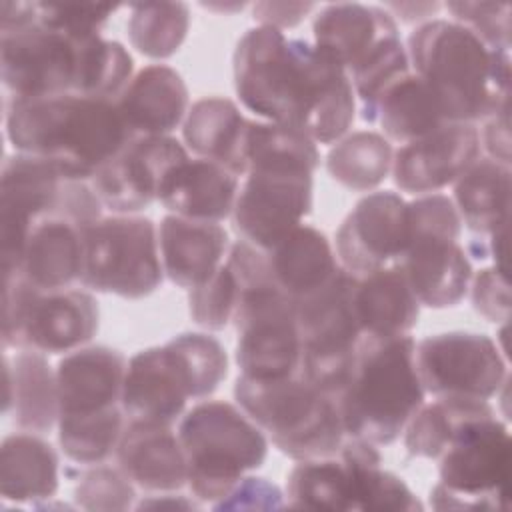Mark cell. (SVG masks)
I'll use <instances>...</instances> for the list:
<instances>
[{"instance_id": "15", "label": "cell", "mask_w": 512, "mask_h": 512, "mask_svg": "<svg viewBox=\"0 0 512 512\" xmlns=\"http://www.w3.org/2000/svg\"><path fill=\"white\" fill-rule=\"evenodd\" d=\"M66 178L42 158L16 152L0 172V252L4 278L20 268L34 224L48 216L62 218Z\"/></svg>"}, {"instance_id": "23", "label": "cell", "mask_w": 512, "mask_h": 512, "mask_svg": "<svg viewBox=\"0 0 512 512\" xmlns=\"http://www.w3.org/2000/svg\"><path fill=\"white\" fill-rule=\"evenodd\" d=\"M312 34V44L350 74L376 46L400 32L394 16L382 6L338 2L316 14Z\"/></svg>"}, {"instance_id": "40", "label": "cell", "mask_w": 512, "mask_h": 512, "mask_svg": "<svg viewBox=\"0 0 512 512\" xmlns=\"http://www.w3.org/2000/svg\"><path fill=\"white\" fill-rule=\"evenodd\" d=\"M134 72L130 52L116 40L102 34L80 38V66L74 94L118 100Z\"/></svg>"}, {"instance_id": "50", "label": "cell", "mask_w": 512, "mask_h": 512, "mask_svg": "<svg viewBox=\"0 0 512 512\" xmlns=\"http://www.w3.org/2000/svg\"><path fill=\"white\" fill-rule=\"evenodd\" d=\"M480 146L486 150L488 158L510 166V106L484 120Z\"/></svg>"}, {"instance_id": "52", "label": "cell", "mask_w": 512, "mask_h": 512, "mask_svg": "<svg viewBox=\"0 0 512 512\" xmlns=\"http://www.w3.org/2000/svg\"><path fill=\"white\" fill-rule=\"evenodd\" d=\"M392 16H398L402 22H418V20H424V18H430L432 14H436L442 4L438 2H400V4H386L384 6ZM432 20V18H430Z\"/></svg>"}, {"instance_id": "30", "label": "cell", "mask_w": 512, "mask_h": 512, "mask_svg": "<svg viewBox=\"0 0 512 512\" xmlns=\"http://www.w3.org/2000/svg\"><path fill=\"white\" fill-rule=\"evenodd\" d=\"M248 128L250 120L234 100L208 96L190 106L182 124V138L196 158L216 162L240 178L248 172Z\"/></svg>"}, {"instance_id": "51", "label": "cell", "mask_w": 512, "mask_h": 512, "mask_svg": "<svg viewBox=\"0 0 512 512\" xmlns=\"http://www.w3.org/2000/svg\"><path fill=\"white\" fill-rule=\"evenodd\" d=\"M38 22V2H0V34Z\"/></svg>"}, {"instance_id": "4", "label": "cell", "mask_w": 512, "mask_h": 512, "mask_svg": "<svg viewBox=\"0 0 512 512\" xmlns=\"http://www.w3.org/2000/svg\"><path fill=\"white\" fill-rule=\"evenodd\" d=\"M410 334L390 340L362 338L352 370L336 394L348 438L388 446L400 438L424 404Z\"/></svg>"}, {"instance_id": "5", "label": "cell", "mask_w": 512, "mask_h": 512, "mask_svg": "<svg viewBox=\"0 0 512 512\" xmlns=\"http://www.w3.org/2000/svg\"><path fill=\"white\" fill-rule=\"evenodd\" d=\"M226 264L238 278L240 298L234 314L236 364L250 380H276L300 372L302 336L296 308L272 282L266 252L236 240Z\"/></svg>"}, {"instance_id": "17", "label": "cell", "mask_w": 512, "mask_h": 512, "mask_svg": "<svg viewBox=\"0 0 512 512\" xmlns=\"http://www.w3.org/2000/svg\"><path fill=\"white\" fill-rule=\"evenodd\" d=\"M188 400H198L194 374L170 338L162 346L136 352L128 360L120 406L128 420L174 424Z\"/></svg>"}, {"instance_id": "12", "label": "cell", "mask_w": 512, "mask_h": 512, "mask_svg": "<svg viewBox=\"0 0 512 512\" xmlns=\"http://www.w3.org/2000/svg\"><path fill=\"white\" fill-rule=\"evenodd\" d=\"M420 384L434 398L490 400L508 382L498 344L482 332L450 330L422 338L414 348Z\"/></svg>"}, {"instance_id": "45", "label": "cell", "mask_w": 512, "mask_h": 512, "mask_svg": "<svg viewBox=\"0 0 512 512\" xmlns=\"http://www.w3.org/2000/svg\"><path fill=\"white\" fill-rule=\"evenodd\" d=\"M444 8L454 18L452 22L468 28L486 46L510 50L512 6L508 2H446Z\"/></svg>"}, {"instance_id": "39", "label": "cell", "mask_w": 512, "mask_h": 512, "mask_svg": "<svg viewBox=\"0 0 512 512\" xmlns=\"http://www.w3.org/2000/svg\"><path fill=\"white\" fill-rule=\"evenodd\" d=\"M128 416L122 406L90 416H58V444L80 466L106 464L116 456Z\"/></svg>"}, {"instance_id": "34", "label": "cell", "mask_w": 512, "mask_h": 512, "mask_svg": "<svg viewBox=\"0 0 512 512\" xmlns=\"http://www.w3.org/2000/svg\"><path fill=\"white\" fill-rule=\"evenodd\" d=\"M510 176L508 164L480 156L454 182L452 202L470 232L488 236L508 226Z\"/></svg>"}, {"instance_id": "46", "label": "cell", "mask_w": 512, "mask_h": 512, "mask_svg": "<svg viewBox=\"0 0 512 512\" xmlns=\"http://www.w3.org/2000/svg\"><path fill=\"white\" fill-rule=\"evenodd\" d=\"M112 4H58L38 2V20L70 36L100 34L102 26L118 12Z\"/></svg>"}, {"instance_id": "43", "label": "cell", "mask_w": 512, "mask_h": 512, "mask_svg": "<svg viewBox=\"0 0 512 512\" xmlns=\"http://www.w3.org/2000/svg\"><path fill=\"white\" fill-rule=\"evenodd\" d=\"M238 298V278L224 262L206 282L188 292V310L198 326L216 332L234 320Z\"/></svg>"}, {"instance_id": "44", "label": "cell", "mask_w": 512, "mask_h": 512, "mask_svg": "<svg viewBox=\"0 0 512 512\" xmlns=\"http://www.w3.org/2000/svg\"><path fill=\"white\" fill-rule=\"evenodd\" d=\"M136 486L120 470L112 466H88L74 486L76 506L92 512H124L134 506Z\"/></svg>"}, {"instance_id": "48", "label": "cell", "mask_w": 512, "mask_h": 512, "mask_svg": "<svg viewBox=\"0 0 512 512\" xmlns=\"http://www.w3.org/2000/svg\"><path fill=\"white\" fill-rule=\"evenodd\" d=\"M214 510H270L286 508V494L266 478L244 476L220 502L212 504Z\"/></svg>"}, {"instance_id": "21", "label": "cell", "mask_w": 512, "mask_h": 512, "mask_svg": "<svg viewBox=\"0 0 512 512\" xmlns=\"http://www.w3.org/2000/svg\"><path fill=\"white\" fill-rule=\"evenodd\" d=\"M128 360L110 346H82L56 366L58 416H90L120 406Z\"/></svg>"}, {"instance_id": "20", "label": "cell", "mask_w": 512, "mask_h": 512, "mask_svg": "<svg viewBox=\"0 0 512 512\" xmlns=\"http://www.w3.org/2000/svg\"><path fill=\"white\" fill-rule=\"evenodd\" d=\"M398 264L420 306L436 310L460 304L474 274L458 236L446 232H410Z\"/></svg>"}, {"instance_id": "25", "label": "cell", "mask_w": 512, "mask_h": 512, "mask_svg": "<svg viewBox=\"0 0 512 512\" xmlns=\"http://www.w3.org/2000/svg\"><path fill=\"white\" fill-rule=\"evenodd\" d=\"M164 276L180 288L206 282L228 256V232L218 222H200L166 214L158 226Z\"/></svg>"}, {"instance_id": "47", "label": "cell", "mask_w": 512, "mask_h": 512, "mask_svg": "<svg viewBox=\"0 0 512 512\" xmlns=\"http://www.w3.org/2000/svg\"><path fill=\"white\" fill-rule=\"evenodd\" d=\"M470 298L474 310L488 322L506 324L510 318V286L508 272L496 266L482 268L472 274Z\"/></svg>"}, {"instance_id": "29", "label": "cell", "mask_w": 512, "mask_h": 512, "mask_svg": "<svg viewBox=\"0 0 512 512\" xmlns=\"http://www.w3.org/2000/svg\"><path fill=\"white\" fill-rule=\"evenodd\" d=\"M274 286L298 304L328 286L342 270L330 240L314 226L300 224L274 248L266 250Z\"/></svg>"}, {"instance_id": "24", "label": "cell", "mask_w": 512, "mask_h": 512, "mask_svg": "<svg viewBox=\"0 0 512 512\" xmlns=\"http://www.w3.org/2000/svg\"><path fill=\"white\" fill-rule=\"evenodd\" d=\"M240 192V178L216 162L184 158L164 176L158 202L176 216L222 222L232 216Z\"/></svg>"}, {"instance_id": "38", "label": "cell", "mask_w": 512, "mask_h": 512, "mask_svg": "<svg viewBox=\"0 0 512 512\" xmlns=\"http://www.w3.org/2000/svg\"><path fill=\"white\" fill-rule=\"evenodd\" d=\"M126 34L146 58L164 60L184 44L190 28V6L186 2H138L130 4Z\"/></svg>"}, {"instance_id": "36", "label": "cell", "mask_w": 512, "mask_h": 512, "mask_svg": "<svg viewBox=\"0 0 512 512\" xmlns=\"http://www.w3.org/2000/svg\"><path fill=\"white\" fill-rule=\"evenodd\" d=\"M390 140L374 130H358L340 138L326 156V170L334 182L352 192L376 190L392 172Z\"/></svg>"}, {"instance_id": "31", "label": "cell", "mask_w": 512, "mask_h": 512, "mask_svg": "<svg viewBox=\"0 0 512 512\" xmlns=\"http://www.w3.org/2000/svg\"><path fill=\"white\" fill-rule=\"evenodd\" d=\"M4 414L22 432L46 434L58 424L56 370L46 354L18 350L12 358L4 354Z\"/></svg>"}, {"instance_id": "8", "label": "cell", "mask_w": 512, "mask_h": 512, "mask_svg": "<svg viewBox=\"0 0 512 512\" xmlns=\"http://www.w3.org/2000/svg\"><path fill=\"white\" fill-rule=\"evenodd\" d=\"M440 482L430 492L436 510H506L510 432L496 412L468 420L438 458Z\"/></svg>"}, {"instance_id": "37", "label": "cell", "mask_w": 512, "mask_h": 512, "mask_svg": "<svg viewBox=\"0 0 512 512\" xmlns=\"http://www.w3.org/2000/svg\"><path fill=\"white\" fill-rule=\"evenodd\" d=\"M496 412L486 400L436 398L422 404L404 428V446L410 456L438 460L452 436L468 420Z\"/></svg>"}, {"instance_id": "42", "label": "cell", "mask_w": 512, "mask_h": 512, "mask_svg": "<svg viewBox=\"0 0 512 512\" xmlns=\"http://www.w3.org/2000/svg\"><path fill=\"white\" fill-rule=\"evenodd\" d=\"M246 160L248 168L256 164H300L316 170L320 150L314 140L298 130L266 120H250Z\"/></svg>"}, {"instance_id": "33", "label": "cell", "mask_w": 512, "mask_h": 512, "mask_svg": "<svg viewBox=\"0 0 512 512\" xmlns=\"http://www.w3.org/2000/svg\"><path fill=\"white\" fill-rule=\"evenodd\" d=\"M356 464L346 436L332 456L300 460L286 480V506L304 510H354Z\"/></svg>"}, {"instance_id": "1", "label": "cell", "mask_w": 512, "mask_h": 512, "mask_svg": "<svg viewBox=\"0 0 512 512\" xmlns=\"http://www.w3.org/2000/svg\"><path fill=\"white\" fill-rule=\"evenodd\" d=\"M234 90L258 118L298 130L316 144L344 138L356 116L348 72L312 42L268 26L250 28L238 40Z\"/></svg>"}, {"instance_id": "32", "label": "cell", "mask_w": 512, "mask_h": 512, "mask_svg": "<svg viewBox=\"0 0 512 512\" xmlns=\"http://www.w3.org/2000/svg\"><path fill=\"white\" fill-rule=\"evenodd\" d=\"M58 454L32 432H16L0 446V494L6 502L32 504L54 498L60 486Z\"/></svg>"}, {"instance_id": "27", "label": "cell", "mask_w": 512, "mask_h": 512, "mask_svg": "<svg viewBox=\"0 0 512 512\" xmlns=\"http://www.w3.org/2000/svg\"><path fill=\"white\" fill-rule=\"evenodd\" d=\"M84 230L68 218L48 216L28 234L20 276L42 292H56L80 284L84 270Z\"/></svg>"}, {"instance_id": "18", "label": "cell", "mask_w": 512, "mask_h": 512, "mask_svg": "<svg viewBox=\"0 0 512 512\" xmlns=\"http://www.w3.org/2000/svg\"><path fill=\"white\" fill-rule=\"evenodd\" d=\"M188 158L174 136H138L90 180L104 208L114 214H134L158 200L168 170Z\"/></svg>"}, {"instance_id": "49", "label": "cell", "mask_w": 512, "mask_h": 512, "mask_svg": "<svg viewBox=\"0 0 512 512\" xmlns=\"http://www.w3.org/2000/svg\"><path fill=\"white\" fill-rule=\"evenodd\" d=\"M314 8V2H256L252 6V18L258 26L284 32L286 28L298 26Z\"/></svg>"}, {"instance_id": "7", "label": "cell", "mask_w": 512, "mask_h": 512, "mask_svg": "<svg viewBox=\"0 0 512 512\" xmlns=\"http://www.w3.org/2000/svg\"><path fill=\"white\" fill-rule=\"evenodd\" d=\"M192 496L202 504L220 502L268 456V438L240 408L224 400H204L178 422Z\"/></svg>"}, {"instance_id": "14", "label": "cell", "mask_w": 512, "mask_h": 512, "mask_svg": "<svg viewBox=\"0 0 512 512\" xmlns=\"http://www.w3.org/2000/svg\"><path fill=\"white\" fill-rule=\"evenodd\" d=\"M80 38L40 20L0 34V74L6 102L74 94L80 66Z\"/></svg>"}, {"instance_id": "10", "label": "cell", "mask_w": 512, "mask_h": 512, "mask_svg": "<svg viewBox=\"0 0 512 512\" xmlns=\"http://www.w3.org/2000/svg\"><path fill=\"white\" fill-rule=\"evenodd\" d=\"M164 268L158 226L144 216H102L84 230V270L80 286L140 300L160 288Z\"/></svg>"}, {"instance_id": "16", "label": "cell", "mask_w": 512, "mask_h": 512, "mask_svg": "<svg viewBox=\"0 0 512 512\" xmlns=\"http://www.w3.org/2000/svg\"><path fill=\"white\" fill-rule=\"evenodd\" d=\"M408 202L392 190H376L356 202L336 230V258L352 276L398 264L408 244Z\"/></svg>"}, {"instance_id": "26", "label": "cell", "mask_w": 512, "mask_h": 512, "mask_svg": "<svg viewBox=\"0 0 512 512\" xmlns=\"http://www.w3.org/2000/svg\"><path fill=\"white\" fill-rule=\"evenodd\" d=\"M134 138L170 136L190 110L188 86L180 72L166 64L142 68L116 100Z\"/></svg>"}, {"instance_id": "9", "label": "cell", "mask_w": 512, "mask_h": 512, "mask_svg": "<svg viewBox=\"0 0 512 512\" xmlns=\"http://www.w3.org/2000/svg\"><path fill=\"white\" fill-rule=\"evenodd\" d=\"M98 322V302L86 290L42 292L20 276L4 278V350L70 354L96 336Z\"/></svg>"}, {"instance_id": "28", "label": "cell", "mask_w": 512, "mask_h": 512, "mask_svg": "<svg viewBox=\"0 0 512 512\" xmlns=\"http://www.w3.org/2000/svg\"><path fill=\"white\" fill-rule=\"evenodd\" d=\"M352 308L362 338L372 340L406 336L418 324L420 316V302L400 264L356 276Z\"/></svg>"}, {"instance_id": "3", "label": "cell", "mask_w": 512, "mask_h": 512, "mask_svg": "<svg viewBox=\"0 0 512 512\" xmlns=\"http://www.w3.org/2000/svg\"><path fill=\"white\" fill-rule=\"evenodd\" d=\"M406 52L446 122L476 124L510 106V50L486 46L468 28L426 20L410 32Z\"/></svg>"}, {"instance_id": "41", "label": "cell", "mask_w": 512, "mask_h": 512, "mask_svg": "<svg viewBox=\"0 0 512 512\" xmlns=\"http://www.w3.org/2000/svg\"><path fill=\"white\" fill-rule=\"evenodd\" d=\"M410 58L406 46L398 36L386 38L380 46H376L370 56L360 62L348 76L354 88L356 98L362 106V118L372 124L374 108L380 96L404 74H408Z\"/></svg>"}, {"instance_id": "11", "label": "cell", "mask_w": 512, "mask_h": 512, "mask_svg": "<svg viewBox=\"0 0 512 512\" xmlns=\"http://www.w3.org/2000/svg\"><path fill=\"white\" fill-rule=\"evenodd\" d=\"M356 276L344 268L310 298L294 304L302 336L300 376L332 394L344 386L362 340L352 308Z\"/></svg>"}, {"instance_id": "13", "label": "cell", "mask_w": 512, "mask_h": 512, "mask_svg": "<svg viewBox=\"0 0 512 512\" xmlns=\"http://www.w3.org/2000/svg\"><path fill=\"white\" fill-rule=\"evenodd\" d=\"M314 170L300 164H256L240 186L232 224L240 240L270 250L312 212Z\"/></svg>"}, {"instance_id": "19", "label": "cell", "mask_w": 512, "mask_h": 512, "mask_svg": "<svg viewBox=\"0 0 512 512\" xmlns=\"http://www.w3.org/2000/svg\"><path fill=\"white\" fill-rule=\"evenodd\" d=\"M476 124L448 122L432 134L406 142L394 152L392 178L408 194H436L454 184L480 158Z\"/></svg>"}, {"instance_id": "22", "label": "cell", "mask_w": 512, "mask_h": 512, "mask_svg": "<svg viewBox=\"0 0 512 512\" xmlns=\"http://www.w3.org/2000/svg\"><path fill=\"white\" fill-rule=\"evenodd\" d=\"M116 460L132 484L150 494L178 492L188 482L186 456L170 424L128 420Z\"/></svg>"}, {"instance_id": "6", "label": "cell", "mask_w": 512, "mask_h": 512, "mask_svg": "<svg viewBox=\"0 0 512 512\" xmlns=\"http://www.w3.org/2000/svg\"><path fill=\"white\" fill-rule=\"evenodd\" d=\"M234 398L266 438L296 462L332 456L346 440L336 398L300 374L276 380L238 376Z\"/></svg>"}, {"instance_id": "2", "label": "cell", "mask_w": 512, "mask_h": 512, "mask_svg": "<svg viewBox=\"0 0 512 512\" xmlns=\"http://www.w3.org/2000/svg\"><path fill=\"white\" fill-rule=\"evenodd\" d=\"M6 138L16 152L46 160L62 178L90 182L134 136L116 100L62 94L6 102Z\"/></svg>"}, {"instance_id": "35", "label": "cell", "mask_w": 512, "mask_h": 512, "mask_svg": "<svg viewBox=\"0 0 512 512\" xmlns=\"http://www.w3.org/2000/svg\"><path fill=\"white\" fill-rule=\"evenodd\" d=\"M372 124H380L388 140L406 144L448 124L428 86L410 70L378 100Z\"/></svg>"}]
</instances>
